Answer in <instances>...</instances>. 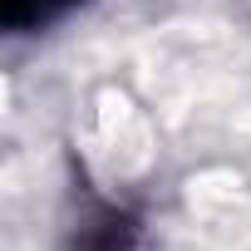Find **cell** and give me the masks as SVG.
Listing matches in <instances>:
<instances>
[{
    "label": "cell",
    "mask_w": 251,
    "mask_h": 251,
    "mask_svg": "<svg viewBox=\"0 0 251 251\" xmlns=\"http://www.w3.org/2000/svg\"><path fill=\"white\" fill-rule=\"evenodd\" d=\"M59 5V0H5V15H10V25H20V20H40V15H50Z\"/></svg>",
    "instance_id": "1"
}]
</instances>
